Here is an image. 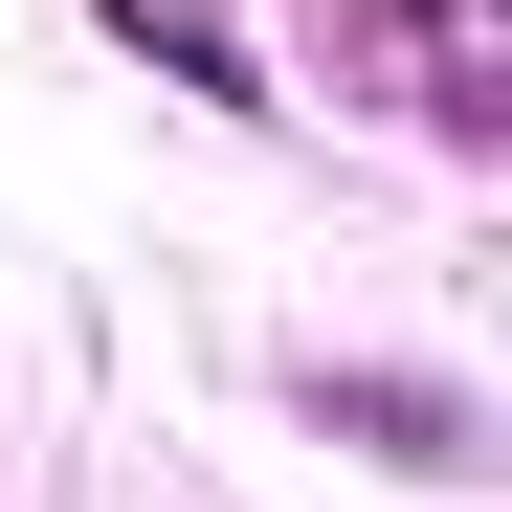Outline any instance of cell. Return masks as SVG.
<instances>
[{
	"instance_id": "6da1fadb",
	"label": "cell",
	"mask_w": 512,
	"mask_h": 512,
	"mask_svg": "<svg viewBox=\"0 0 512 512\" xmlns=\"http://www.w3.org/2000/svg\"><path fill=\"white\" fill-rule=\"evenodd\" d=\"M334 423H357V446H401V468H468V401L446 379H312Z\"/></svg>"
}]
</instances>
